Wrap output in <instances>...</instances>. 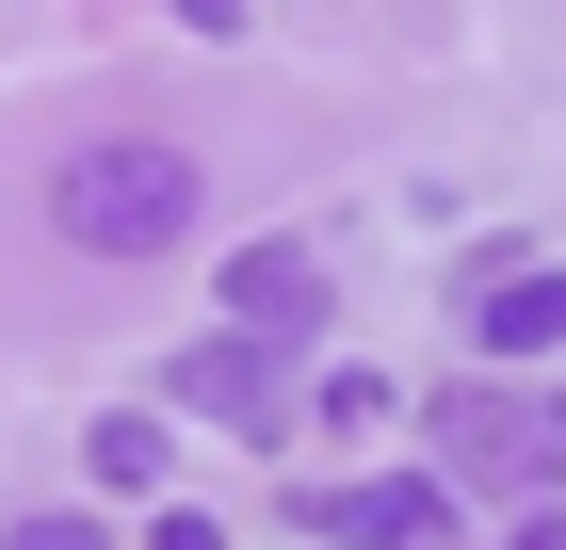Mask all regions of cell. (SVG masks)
Returning <instances> with one entry per match:
<instances>
[{"label":"cell","instance_id":"cell-1","mask_svg":"<svg viewBox=\"0 0 566 550\" xmlns=\"http://www.w3.org/2000/svg\"><path fill=\"white\" fill-rule=\"evenodd\" d=\"M49 227H65L82 259H163L178 227H195V146L114 129V146H82V163H49Z\"/></svg>","mask_w":566,"mask_h":550},{"label":"cell","instance_id":"cell-2","mask_svg":"<svg viewBox=\"0 0 566 550\" xmlns=\"http://www.w3.org/2000/svg\"><path fill=\"white\" fill-rule=\"evenodd\" d=\"M324 308H340V292H324V259H307V243H243V259H227V340L292 356V340H324Z\"/></svg>","mask_w":566,"mask_h":550},{"label":"cell","instance_id":"cell-3","mask_svg":"<svg viewBox=\"0 0 566 550\" xmlns=\"http://www.w3.org/2000/svg\"><path fill=\"white\" fill-rule=\"evenodd\" d=\"M437 518H453L437 469H389V486H307V535H340V550H421Z\"/></svg>","mask_w":566,"mask_h":550},{"label":"cell","instance_id":"cell-4","mask_svg":"<svg viewBox=\"0 0 566 550\" xmlns=\"http://www.w3.org/2000/svg\"><path fill=\"white\" fill-rule=\"evenodd\" d=\"M178 422L275 437V356H260V340H195V356H178Z\"/></svg>","mask_w":566,"mask_h":550},{"label":"cell","instance_id":"cell-5","mask_svg":"<svg viewBox=\"0 0 566 550\" xmlns=\"http://www.w3.org/2000/svg\"><path fill=\"white\" fill-rule=\"evenodd\" d=\"M534 340H566V259H502L485 276V356H534Z\"/></svg>","mask_w":566,"mask_h":550},{"label":"cell","instance_id":"cell-6","mask_svg":"<svg viewBox=\"0 0 566 550\" xmlns=\"http://www.w3.org/2000/svg\"><path fill=\"white\" fill-rule=\"evenodd\" d=\"M470 469H551V422L534 405H470Z\"/></svg>","mask_w":566,"mask_h":550},{"label":"cell","instance_id":"cell-7","mask_svg":"<svg viewBox=\"0 0 566 550\" xmlns=\"http://www.w3.org/2000/svg\"><path fill=\"white\" fill-rule=\"evenodd\" d=\"M82 454H97V486H163V422H97Z\"/></svg>","mask_w":566,"mask_h":550},{"label":"cell","instance_id":"cell-8","mask_svg":"<svg viewBox=\"0 0 566 550\" xmlns=\"http://www.w3.org/2000/svg\"><path fill=\"white\" fill-rule=\"evenodd\" d=\"M0 550H114V535H97V518H65V502H33V518H17Z\"/></svg>","mask_w":566,"mask_h":550},{"label":"cell","instance_id":"cell-9","mask_svg":"<svg viewBox=\"0 0 566 550\" xmlns=\"http://www.w3.org/2000/svg\"><path fill=\"white\" fill-rule=\"evenodd\" d=\"M146 550H227V535H211L195 502H163V518H146Z\"/></svg>","mask_w":566,"mask_h":550}]
</instances>
